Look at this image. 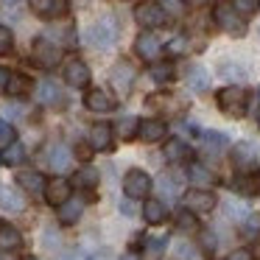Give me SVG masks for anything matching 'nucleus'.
<instances>
[{
    "label": "nucleus",
    "instance_id": "f8f14e48",
    "mask_svg": "<svg viewBox=\"0 0 260 260\" xmlns=\"http://www.w3.org/2000/svg\"><path fill=\"white\" fill-rule=\"evenodd\" d=\"M34 12L40 14L42 20H59L68 14V0H37Z\"/></svg>",
    "mask_w": 260,
    "mask_h": 260
},
{
    "label": "nucleus",
    "instance_id": "3c124183",
    "mask_svg": "<svg viewBox=\"0 0 260 260\" xmlns=\"http://www.w3.org/2000/svg\"><path fill=\"white\" fill-rule=\"evenodd\" d=\"M23 260H37V257H31V254H28V257H23Z\"/></svg>",
    "mask_w": 260,
    "mask_h": 260
},
{
    "label": "nucleus",
    "instance_id": "58836bf2",
    "mask_svg": "<svg viewBox=\"0 0 260 260\" xmlns=\"http://www.w3.org/2000/svg\"><path fill=\"white\" fill-rule=\"evenodd\" d=\"M159 187L165 190V196H168V199H174L176 193H179V185H176V179H171L168 174H165L162 179H159Z\"/></svg>",
    "mask_w": 260,
    "mask_h": 260
},
{
    "label": "nucleus",
    "instance_id": "f03ea898",
    "mask_svg": "<svg viewBox=\"0 0 260 260\" xmlns=\"http://www.w3.org/2000/svg\"><path fill=\"white\" fill-rule=\"evenodd\" d=\"M218 107L221 112H226L230 118H243V112H246V92L241 90V87H224V90H218Z\"/></svg>",
    "mask_w": 260,
    "mask_h": 260
},
{
    "label": "nucleus",
    "instance_id": "6e6d98bb",
    "mask_svg": "<svg viewBox=\"0 0 260 260\" xmlns=\"http://www.w3.org/2000/svg\"><path fill=\"white\" fill-rule=\"evenodd\" d=\"M257 95H260V90H257Z\"/></svg>",
    "mask_w": 260,
    "mask_h": 260
},
{
    "label": "nucleus",
    "instance_id": "a211bd4d",
    "mask_svg": "<svg viewBox=\"0 0 260 260\" xmlns=\"http://www.w3.org/2000/svg\"><path fill=\"white\" fill-rule=\"evenodd\" d=\"M37 98H40V104H45V107H59V104H62V90H59L56 81H42V84L37 87Z\"/></svg>",
    "mask_w": 260,
    "mask_h": 260
},
{
    "label": "nucleus",
    "instance_id": "0eeeda50",
    "mask_svg": "<svg viewBox=\"0 0 260 260\" xmlns=\"http://www.w3.org/2000/svg\"><path fill=\"white\" fill-rule=\"evenodd\" d=\"M135 51H137V56L146 59V62H157L159 53H162V42H159L151 31H143L135 40Z\"/></svg>",
    "mask_w": 260,
    "mask_h": 260
},
{
    "label": "nucleus",
    "instance_id": "e433bc0d",
    "mask_svg": "<svg viewBox=\"0 0 260 260\" xmlns=\"http://www.w3.org/2000/svg\"><path fill=\"white\" fill-rule=\"evenodd\" d=\"M176 257L179 260H199V254H196V249H193V243L182 241L179 246H176Z\"/></svg>",
    "mask_w": 260,
    "mask_h": 260
},
{
    "label": "nucleus",
    "instance_id": "ea45409f",
    "mask_svg": "<svg viewBox=\"0 0 260 260\" xmlns=\"http://www.w3.org/2000/svg\"><path fill=\"white\" fill-rule=\"evenodd\" d=\"M226 260H254V252L252 249H235V252H230Z\"/></svg>",
    "mask_w": 260,
    "mask_h": 260
},
{
    "label": "nucleus",
    "instance_id": "cd10ccee",
    "mask_svg": "<svg viewBox=\"0 0 260 260\" xmlns=\"http://www.w3.org/2000/svg\"><path fill=\"white\" fill-rule=\"evenodd\" d=\"M23 159H25V146H23V143H17V140L9 143L6 151H3V162L12 165V168H14V165H20Z\"/></svg>",
    "mask_w": 260,
    "mask_h": 260
},
{
    "label": "nucleus",
    "instance_id": "c85d7f7f",
    "mask_svg": "<svg viewBox=\"0 0 260 260\" xmlns=\"http://www.w3.org/2000/svg\"><path fill=\"white\" fill-rule=\"evenodd\" d=\"M70 165V148L68 146H56L51 151V168L53 171H68Z\"/></svg>",
    "mask_w": 260,
    "mask_h": 260
},
{
    "label": "nucleus",
    "instance_id": "ddd939ff",
    "mask_svg": "<svg viewBox=\"0 0 260 260\" xmlns=\"http://www.w3.org/2000/svg\"><path fill=\"white\" fill-rule=\"evenodd\" d=\"M137 135H140L143 143H159V140H165V135H168V126H165L162 120H140Z\"/></svg>",
    "mask_w": 260,
    "mask_h": 260
},
{
    "label": "nucleus",
    "instance_id": "a878e982",
    "mask_svg": "<svg viewBox=\"0 0 260 260\" xmlns=\"http://www.w3.org/2000/svg\"><path fill=\"white\" fill-rule=\"evenodd\" d=\"M0 204H3L6 210H12V213H20V210H25L23 193L12 190V187H3V190H0Z\"/></svg>",
    "mask_w": 260,
    "mask_h": 260
},
{
    "label": "nucleus",
    "instance_id": "a19ab883",
    "mask_svg": "<svg viewBox=\"0 0 260 260\" xmlns=\"http://www.w3.org/2000/svg\"><path fill=\"white\" fill-rule=\"evenodd\" d=\"M185 51V37H176L174 42H168V53H182Z\"/></svg>",
    "mask_w": 260,
    "mask_h": 260
},
{
    "label": "nucleus",
    "instance_id": "7c9ffc66",
    "mask_svg": "<svg viewBox=\"0 0 260 260\" xmlns=\"http://www.w3.org/2000/svg\"><path fill=\"white\" fill-rule=\"evenodd\" d=\"M137 129H140V120H137L135 115H126V118L118 123V135L123 137V140H132V137L137 135Z\"/></svg>",
    "mask_w": 260,
    "mask_h": 260
},
{
    "label": "nucleus",
    "instance_id": "dca6fc26",
    "mask_svg": "<svg viewBox=\"0 0 260 260\" xmlns=\"http://www.w3.org/2000/svg\"><path fill=\"white\" fill-rule=\"evenodd\" d=\"M23 246V235L14 224L9 221H0V249H6V252H14V249Z\"/></svg>",
    "mask_w": 260,
    "mask_h": 260
},
{
    "label": "nucleus",
    "instance_id": "37998d69",
    "mask_svg": "<svg viewBox=\"0 0 260 260\" xmlns=\"http://www.w3.org/2000/svg\"><path fill=\"white\" fill-rule=\"evenodd\" d=\"M9 76H12V73H9L6 68H0V90H6V84H9Z\"/></svg>",
    "mask_w": 260,
    "mask_h": 260
},
{
    "label": "nucleus",
    "instance_id": "2f4dec72",
    "mask_svg": "<svg viewBox=\"0 0 260 260\" xmlns=\"http://www.w3.org/2000/svg\"><path fill=\"white\" fill-rule=\"evenodd\" d=\"M232 157H235V165H249V162H254V157H257V154H254V148L249 146V143H243V146L235 148V154H232Z\"/></svg>",
    "mask_w": 260,
    "mask_h": 260
},
{
    "label": "nucleus",
    "instance_id": "8fccbe9b",
    "mask_svg": "<svg viewBox=\"0 0 260 260\" xmlns=\"http://www.w3.org/2000/svg\"><path fill=\"white\" fill-rule=\"evenodd\" d=\"M120 260H137V257H135V254H123Z\"/></svg>",
    "mask_w": 260,
    "mask_h": 260
},
{
    "label": "nucleus",
    "instance_id": "603ef678",
    "mask_svg": "<svg viewBox=\"0 0 260 260\" xmlns=\"http://www.w3.org/2000/svg\"><path fill=\"white\" fill-rule=\"evenodd\" d=\"M187 3H199V0H187Z\"/></svg>",
    "mask_w": 260,
    "mask_h": 260
},
{
    "label": "nucleus",
    "instance_id": "c03bdc74",
    "mask_svg": "<svg viewBox=\"0 0 260 260\" xmlns=\"http://www.w3.org/2000/svg\"><path fill=\"white\" fill-rule=\"evenodd\" d=\"M162 246H165L162 238H154V241H151V254H159V252H162Z\"/></svg>",
    "mask_w": 260,
    "mask_h": 260
},
{
    "label": "nucleus",
    "instance_id": "393cba45",
    "mask_svg": "<svg viewBox=\"0 0 260 260\" xmlns=\"http://www.w3.org/2000/svg\"><path fill=\"white\" fill-rule=\"evenodd\" d=\"M28 90H31V79H28V76H23V73H12V76H9V84H6L9 95L20 98V95H28Z\"/></svg>",
    "mask_w": 260,
    "mask_h": 260
},
{
    "label": "nucleus",
    "instance_id": "f704fd0d",
    "mask_svg": "<svg viewBox=\"0 0 260 260\" xmlns=\"http://www.w3.org/2000/svg\"><path fill=\"white\" fill-rule=\"evenodd\" d=\"M176 226H179L182 232H193V230H196V218L190 215V207L176 213Z\"/></svg>",
    "mask_w": 260,
    "mask_h": 260
},
{
    "label": "nucleus",
    "instance_id": "de8ad7c7",
    "mask_svg": "<svg viewBox=\"0 0 260 260\" xmlns=\"http://www.w3.org/2000/svg\"><path fill=\"white\" fill-rule=\"evenodd\" d=\"M120 210H123V213H126V215H132V213H135V207H132V204H126V202H123V204H120Z\"/></svg>",
    "mask_w": 260,
    "mask_h": 260
},
{
    "label": "nucleus",
    "instance_id": "423d86ee",
    "mask_svg": "<svg viewBox=\"0 0 260 260\" xmlns=\"http://www.w3.org/2000/svg\"><path fill=\"white\" fill-rule=\"evenodd\" d=\"M123 193L129 199H146L148 193H151V176L146 174V171H129L123 179Z\"/></svg>",
    "mask_w": 260,
    "mask_h": 260
},
{
    "label": "nucleus",
    "instance_id": "9b49d317",
    "mask_svg": "<svg viewBox=\"0 0 260 260\" xmlns=\"http://www.w3.org/2000/svg\"><path fill=\"white\" fill-rule=\"evenodd\" d=\"M112 126L109 123H95L90 129V148L92 151H112Z\"/></svg>",
    "mask_w": 260,
    "mask_h": 260
},
{
    "label": "nucleus",
    "instance_id": "5701e85b",
    "mask_svg": "<svg viewBox=\"0 0 260 260\" xmlns=\"http://www.w3.org/2000/svg\"><path fill=\"white\" fill-rule=\"evenodd\" d=\"M187 179L193 182V187H210L213 185V174H210V168L202 162H193L190 168H187Z\"/></svg>",
    "mask_w": 260,
    "mask_h": 260
},
{
    "label": "nucleus",
    "instance_id": "473e14b6",
    "mask_svg": "<svg viewBox=\"0 0 260 260\" xmlns=\"http://www.w3.org/2000/svg\"><path fill=\"white\" fill-rule=\"evenodd\" d=\"M232 6L238 9V14H243V17H252V14L260 12V0H232Z\"/></svg>",
    "mask_w": 260,
    "mask_h": 260
},
{
    "label": "nucleus",
    "instance_id": "f3484780",
    "mask_svg": "<svg viewBox=\"0 0 260 260\" xmlns=\"http://www.w3.org/2000/svg\"><path fill=\"white\" fill-rule=\"evenodd\" d=\"M112 84L118 87V92H123V95L132 90V84H135V70H132V64H126V62L115 64L112 68Z\"/></svg>",
    "mask_w": 260,
    "mask_h": 260
},
{
    "label": "nucleus",
    "instance_id": "4be33fe9",
    "mask_svg": "<svg viewBox=\"0 0 260 260\" xmlns=\"http://www.w3.org/2000/svg\"><path fill=\"white\" fill-rule=\"evenodd\" d=\"M98 179H101L98 168H92V165H84L81 171H76L73 185H76V187H81V190H92V187L98 185Z\"/></svg>",
    "mask_w": 260,
    "mask_h": 260
},
{
    "label": "nucleus",
    "instance_id": "79ce46f5",
    "mask_svg": "<svg viewBox=\"0 0 260 260\" xmlns=\"http://www.w3.org/2000/svg\"><path fill=\"white\" fill-rule=\"evenodd\" d=\"M257 230H260V218H257V215H252V218L246 221V232H252V235H254Z\"/></svg>",
    "mask_w": 260,
    "mask_h": 260
},
{
    "label": "nucleus",
    "instance_id": "b1692460",
    "mask_svg": "<svg viewBox=\"0 0 260 260\" xmlns=\"http://www.w3.org/2000/svg\"><path fill=\"white\" fill-rule=\"evenodd\" d=\"M165 157H168L171 162H185V159H190V148H187L185 140H176V137H171L168 146H165Z\"/></svg>",
    "mask_w": 260,
    "mask_h": 260
},
{
    "label": "nucleus",
    "instance_id": "412c9836",
    "mask_svg": "<svg viewBox=\"0 0 260 260\" xmlns=\"http://www.w3.org/2000/svg\"><path fill=\"white\" fill-rule=\"evenodd\" d=\"M143 218H146L148 224H162V221L168 218V210H165V204L159 202V199H148V202L143 204Z\"/></svg>",
    "mask_w": 260,
    "mask_h": 260
},
{
    "label": "nucleus",
    "instance_id": "5fc2aeb1",
    "mask_svg": "<svg viewBox=\"0 0 260 260\" xmlns=\"http://www.w3.org/2000/svg\"><path fill=\"white\" fill-rule=\"evenodd\" d=\"M0 162H3V154H0Z\"/></svg>",
    "mask_w": 260,
    "mask_h": 260
},
{
    "label": "nucleus",
    "instance_id": "39448f33",
    "mask_svg": "<svg viewBox=\"0 0 260 260\" xmlns=\"http://www.w3.org/2000/svg\"><path fill=\"white\" fill-rule=\"evenodd\" d=\"M135 20L143 25V28H159V25H165V9L159 6V3H154V0H148V3H140V6L135 9Z\"/></svg>",
    "mask_w": 260,
    "mask_h": 260
},
{
    "label": "nucleus",
    "instance_id": "2eb2a0df",
    "mask_svg": "<svg viewBox=\"0 0 260 260\" xmlns=\"http://www.w3.org/2000/svg\"><path fill=\"white\" fill-rule=\"evenodd\" d=\"M14 179H17V185L28 193H45V185H48L40 171H17Z\"/></svg>",
    "mask_w": 260,
    "mask_h": 260
},
{
    "label": "nucleus",
    "instance_id": "09e8293b",
    "mask_svg": "<svg viewBox=\"0 0 260 260\" xmlns=\"http://www.w3.org/2000/svg\"><path fill=\"white\" fill-rule=\"evenodd\" d=\"M0 3H3V6H17L20 0H0Z\"/></svg>",
    "mask_w": 260,
    "mask_h": 260
},
{
    "label": "nucleus",
    "instance_id": "1a4fd4ad",
    "mask_svg": "<svg viewBox=\"0 0 260 260\" xmlns=\"http://www.w3.org/2000/svg\"><path fill=\"white\" fill-rule=\"evenodd\" d=\"M64 81H68L70 87H76V90H81V87L90 84V68H87L81 59H70V62L64 64Z\"/></svg>",
    "mask_w": 260,
    "mask_h": 260
},
{
    "label": "nucleus",
    "instance_id": "f257e3e1",
    "mask_svg": "<svg viewBox=\"0 0 260 260\" xmlns=\"http://www.w3.org/2000/svg\"><path fill=\"white\" fill-rule=\"evenodd\" d=\"M213 20H215V25H218L221 31H226V34H232V37L246 34L243 14H238V9L230 6V3H218V6L213 9Z\"/></svg>",
    "mask_w": 260,
    "mask_h": 260
},
{
    "label": "nucleus",
    "instance_id": "6e6552de",
    "mask_svg": "<svg viewBox=\"0 0 260 260\" xmlns=\"http://www.w3.org/2000/svg\"><path fill=\"white\" fill-rule=\"evenodd\" d=\"M70 193H73V182L56 176V179H51L45 185V202L51 204V207H59V204H64L70 199Z\"/></svg>",
    "mask_w": 260,
    "mask_h": 260
},
{
    "label": "nucleus",
    "instance_id": "bb28decb",
    "mask_svg": "<svg viewBox=\"0 0 260 260\" xmlns=\"http://www.w3.org/2000/svg\"><path fill=\"white\" fill-rule=\"evenodd\" d=\"M187 84H190V90L193 92H204L210 87V73L204 68H190V76H187Z\"/></svg>",
    "mask_w": 260,
    "mask_h": 260
},
{
    "label": "nucleus",
    "instance_id": "49530a36",
    "mask_svg": "<svg viewBox=\"0 0 260 260\" xmlns=\"http://www.w3.org/2000/svg\"><path fill=\"white\" fill-rule=\"evenodd\" d=\"M87 260H109V252L104 249V252H95V254H90Z\"/></svg>",
    "mask_w": 260,
    "mask_h": 260
},
{
    "label": "nucleus",
    "instance_id": "7ed1b4c3",
    "mask_svg": "<svg viewBox=\"0 0 260 260\" xmlns=\"http://www.w3.org/2000/svg\"><path fill=\"white\" fill-rule=\"evenodd\" d=\"M31 59H34L40 68L53 70L59 64V59H62V51H59V45H53L51 40L40 37V40H34V45H31Z\"/></svg>",
    "mask_w": 260,
    "mask_h": 260
},
{
    "label": "nucleus",
    "instance_id": "c756f323",
    "mask_svg": "<svg viewBox=\"0 0 260 260\" xmlns=\"http://www.w3.org/2000/svg\"><path fill=\"white\" fill-rule=\"evenodd\" d=\"M151 79L157 81V84H165V81L174 79V68H171V62H154L151 64Z\"/></svg>",
    "mask_w": 260,
    "mask_h": 260
},
{
    "label": "nucleus",
    "instance_id": "a18cd8bd",
    "mask_svg": "<svg viewBox=\"0 0 260 260\" xmlns=\"http://www.w3.org/2000/svg\"><path fill=\"white\" fill-rule=\"evenodd\" d=\"M204 246H207V249H215V246H218V243L213 241V232H204Z\"/></svg>",
    "mask_w": 260,
    "mask_h": 260
},
{
    "label": "nucleus",
    "instance_id": "4c0bfd02",
    "mask_svg": "<svg viewBox=\"0 0 260 260\" xmlns=\"http://www.w3.org/2000/svg\"><path fill=\"white\" fill-rule=\"evenodd\" d=\"M14 143V126L9 120H0V146H9Z\"/></svg>",
    "mask_w": 260,
    "mask_h": 260
},
{
    "label": "nucleus",
    "instance_id": "4468645a",
    "mask_svg": "<svg viewBox=\"0 0 260 260\" xmlns=\"http://www.w3.org/2000/svg\"><path fill=\"white\" fill-rule=\"evenodd\" d=\"M84 104H87L90 112H112L115 109V98L104 90H90L84 95Z\"/></svg>",
    "mask_w": 260,
    "mask_h": 260
},
{
    "label": "nucleus",
    "instance_id": "864d4df0",
    "mask_svg": "<svg viewBox=\"0 0 260 260\" xmlns=\"http://www.w3.org/2000/svg\"><path fill=\"white\" fill-rule=\"evenodd\" d=\"M257 126H260V115H257Z\"/></svg>",
    "mask_w": 260,
    "mask_h": 260
},
{
    "label": "nucleus",
    "instance_id": "20e7f679",
    "mask_svg": "<svg viewBox=\"0 0 260 260\" xmlns=\"http://www.w3.org/2000/svg\"><path fill=\"white\" fill-rule=\"evenodd\" d=\"M118 37V28H115V20L112 17H101L98 23H92L87 28V42L95 48H109Z\"/></svg>",
    "mask_w": 260,
    "mask_h": 260
},
{
    "label": "nucleus",
    "instance_id": "72a5a7b5",
    "mask_svg": "<svg viewBox=\"0 0 260 260\" xmlns=\"http://www.w3.org/2000/svg\"><path fill=\"white\" fill-rule=\"evenodd\" d=\"M202 137H204V143H207V148H210L213 154H218L221 148L226 146V137H224V135H218V132H204Z\"/></svg>",
    "mask_w": 260,
    "mask_h": 260
},
{
    "label": "nucleus",
    "instance_id": "c9c22d12",
    "mask_svg": "<svg viewBox=\"0 0 260 260\" xmlns=\"http://www.w3.org/2000/svg\"><path fill=\"white\" fill-rule=\"evenodd\" d=\"M12 48H14V34H12V28L0 25V56H3V53H9Z\"/></svg>",
    "mask_w": 260,
    "mask_h": 260
},
{
    "label": "nucleus",
    "instance_id": "aec40b11",
    "mask_svg": "<svg viewBox=\"0 0 260 260\" xmlns=\"http://www.w3.org/2000/svg\"><path fill=\"white\" fill-rule=\"evenodd\" d=\"M59 221L62 224H76V221L81 218V213H84V204L79 202V199H68L64 204H59Z\"/></svg>",
    "mask_w": 260,
    "mask_h": 260
},
{
    "label": "nucleus",
    "instance_id": "9d476101",
    "mask_svg": "<svg viewBox=\"0 0 260 260\" xmlns=\"http://www.w3.org/2000/svg\"><path fill=\"white\" fill-rule=\"evenodd\" d=\"M187 207L193 213H210V210H215V193H210L207 187H193L187 193Z\"/></svg>",
    "mask_w": 260,
    "mask_h": 260
},
{
    "label": "nucleus",
    "instance_id": "6ab92c4d",
    "mask_svg": "<svg viewBox=\"0 0 260 260\" xmlns=\"http://www.w3.org/2000/svg\"><path fill=\"white\" fill-rule=\"evenodd\" d=\"M235 193H243V196H260V174L246 171L243 176H238L235 179Z\"/></svg>",
    "mask_w": 260,
    "mask_h": 260
}]
</instances>
